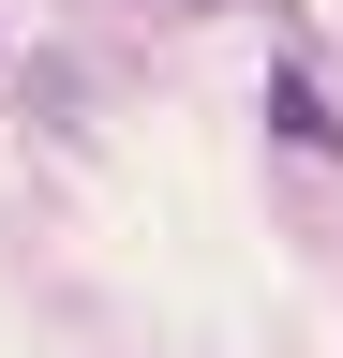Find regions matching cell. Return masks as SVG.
I'll use <instances>...</instances> for the list:
<instances>
[{"instance_id":"cell-1","label":"cell","mask_w":343,"mask_h":358,"mask_svg":"<svg viewBox=\"0 0 343 358\" xmlns=\"http://www.w3.org/2000/svg\"><path fill=\"white\" fill-rule=\"evenodd\" d=\"M269 134H284L298 164H343V120L314 105V75H298V60H269Z\"/></svg>"}]
</instances>
